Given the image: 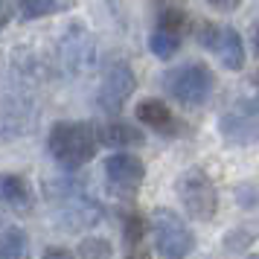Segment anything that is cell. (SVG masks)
Masks as SVG:
<instances>
[{
  "label": "cell",
  "mask_w": 259,
  "mask_h": 259,
  "mask_svg": "<svg viewBox=\"0 0 259 259\" xmlns=\"http://www.w3.org/2000/svg\"><path fill=\"white\" fill-rule=\"evenodd\" d=\"M146 239V222H143L140 212H125L122 219V242L125 247H140Z\"/></svg>",
  "instance_id": "obj_16"
},
{
  "label": "cell",
  "mask_w": 259,
  "mask_h": 259,
  "mask_svg": "<svg viewBox=\"0 0 259 259\" xmlns=\"http://www.w3.org/2000/svg\"><path fill=\"white\" fill-rule=\"evenodd\" d=\"M59 9L56 0H18V12L24 21H35V18H44V15H53Z\"/></svg>",
  "instance_id": "obj_17"
},
{
  "label": "cell",
  "mask_w": 259,
  "mask_h": 259,
  "mask_svg": "<svg viewBox=\"0 0 259 259\" xmlns=\"http://www.w3.org/2000/svg\"><path fill=\"white\" fill-rule=\"evenodd\" d=\"M212 53L222 61V67H227V70L236 73L245 67V41H242L236 26H222V35H219V44H215Z\"/></svg>",
  "instance_id": "obj_10"
},
{
  "label": "cell",
  "mask_w": 259,
  "mask_h": 259,
  "mask_svg": "<svg viewBox=\"0 0 259 259\" xmlns=\"http://www.w3.org/2000/svg\"><path fill=\"white\" fill-rule=\"evenodd\" d=\"M99 131V143L108 146V149H131V146H143L146 143V134H143L137 125L131 122H105V125H96Z\"/></svg>",
  "instance_id": "obj_9"
},
{
  "label": "cell",
  "mask_w": 259,
  "mask_h": 259,
  "mask_svg": "<svg viewBox=\"0 0 259 259\" xmlns=\"http://www.w3.org/2000/svg\"><path fill=\"white\" fill-rule=\"evenodd\" d=\"M204 3L222 15H230V12H239L242 9V0H204Z\"/></svg>",
  "instance_id": "obj_20"
},
{
  "label": "cell",
  "mask_w": 259,
  "mask_h": 259,
  "mask_svg": "<svg viewBox=\"0 0 259 259\" xmlns=\"http://www.w3.org/2000/svg\"><path fill=\"white\" fill-rule=\"evenodd\" d=\"M111 253H114V247L102 236H88L76 247V256H82V259H111Z\"/></svg>",
  "instance_id": "obj_15"
},
{
  "label": "cell",
  "mask_w": 259,
  "mask_h": 259,
  "mask_svg": "<svg viewBox=\"0 0 259 259\" xmlns=\"http://www.w3.org/2000/svg\"><path fill=\"white\" fill-rule=\"evenodd\" d=\"M134 114H137V119H140L143 125H149V128H154V131H172L175 128V117H172V111H169V105H166L163 99H154V96L140 99Z\"/></svg>",
  "instance_id": "obj_11"
},
{
  "label": "cell",
  "mask_w": 259,
  "mask_h": 259,
  "mask_svg": "<svg viewBox=\"0 0 259 259\" xmlns=\"http://www.w3.org/2000/svg\"><path fill=\"white\" fill-rule=\"evenodd\" d=\"M99 146L102 143H99L96 125L82 122V119H61L47 134V149L53 154V160L67 172L82 169L88 160H94Z\"/></svg>",
  "instance_id": "obj_1"
},
{
  "label": "cell",
  "mask_w": 259,
  "mask_h": 259,
  "mask_svg": "<svg viewBox=\"0 0 259 259\" xmlns=\"http://www.w3.org/2000/svg\"><path fill=\"white\" fill-rule=\"evenodd\" d=\"M59 59L64 64V70H70V73H82L88 67H94V59H96L94 35L82 24L67 26L59 41Z\"/></svg>",
  "instance_id": "obj_7"
},
{
  "label": "cell",
  "mask_w": 259,
  "mask_h": 259,
  "mask_svg": "<svg viewBox=\"0 0 259 259\" xmlns=\"http://www.w3.org/2000/svg\"><path fill=\"white\" fill-rule=\"evenodd\" d=\"M219 35H222V26H215L212 21H201V24L195 26V41H198V47H204V50H215Z\"/></svg>",
  "instance_id": "obj_19"
},
{
  "label": "cell",
  "mask_w": 259,
  "mask_h": 259,
  "mask_svg": "<svg viewBox=\"0 0 259 259\" xmlns=\"http://www.w3.org/2000/svg\"><path fill=\"white\" fill-rule=\"evenodd\" d=\"M149 50H152L154 59L169 61L181 50V35L178 32H166V29H154L152 35H149Z\"/></svg>",
  "instance_id": "obj_14"
},
{
  "label": "cell",
  "mask_w": 259,
  "mask_h": 259,
  "mask_svg": "<svg viewBox=\"0 0 259 259\" xmlns=\"http://www.w3.org/2000/svg\"><path fill=\"white\" fill-rule=\"evenodd\" d=\"M152 233L154 247L166 259H187L195 250V233L189 230V224L169 207H157L152 215Z\"/></svg>",
  "instance_id": "obj_4"
},
{
  "label": "cell",
  "mask_w": 259,
  "mask_h": 259,
  "mask_svg": "<svg viewBox=\"0 0 259 259\" xmlns=\"http://www.w3.org/2000/svg\"><path fill=\"white\" fill-rule=\"evenodd\" d=\"M105 178L117 195H134L140 189L143 178H146V163L137 154L114 152L105 160Z\"/></svg>",
  "instance_id": "obj_8"
},
{
  "label": "cell",
  "mask_w": 259,
  "mask_h": 259,
  "mask_svg": "<svg viewBox=\"0 0 259 259\" xmlns=\"http://www.w3.org/2000/svg\"><path fill=\"white\" fill-rule=\"evenodd\" d=\"M125 259H149V250L146 247H125Z\"/></svg>",
  "instance_id": "obj_22"
},
{
  "label": "cell",
  "mask_w": 259,
  "mask_h": 259,
  "mask_svg": "<svg viewBox=\"0 0 259 259\" xmlns=\"http://www.w3.org/2000/svg\"><path fill=\"white\" fill-rule=\"evenodd\" d=\"M0 189H3V201H6L15 212H29L32 210L35 195H32V187H29V181H26L24 175H3Z\"/></svg>",
  "instance_id": "obj_12"
},
{
  "label": "cell",
  "mask_w": 259,
  "mask_h": 259,
  "mask_svg": "<svg viewBox=\"0 0 259 259\" xmlns=\"http://www.w3.org/2000/svg\"><path fill=\"white\" fill-rule=\"evenodd\" d=\"M212 88H215V76L201 61H189V64H181L163 73V91L187 108L204 105L210 99Z\"/></svg>",
  "instance_id": "obj_2"
},
{
  "label": "cell",
  "mask_w": 259,
  "mask_h": 259,
  "mask_svg": "<svg viewBox=\"0 0 259 259\" xmlns=\"http://www.w3.org/2000/svg\"><path fill=\"white\" fill-rule=\"evenodd\" d=\"M253 47H256V53H259V26L253 29Z\"/></svg>",
  "instance_id": "obj_24"
},
{
  "label": "cell",
  "mask_w": 259,
  "mask_h": 259,
  "mask_svg": "<svg viewBox=\"0 0 259 259\" xmlns=\"http://www.w3.org/2000/svg\"><path fill=\"white\" fill-rule=\"evenodd\" d=\"M175 192L178 201L189 219L195 222H210L219 212V189L212 184V178L204 169H187L184 175H178L175 181Z\"/></svg>",
  "instance_id": "obj_3"
},
{
  "label": "cell",
  "mask_w": 259,
  "mask_h": 259,
  "mask_svg": "<svg viewBox=\"0 0 259 259\" xmlns=\"http://www.w3.org/2000/svg\"><path fill=\"white\" fill-rule=\"evenodd\" d=\"M29 253V236L21 227H6L0 239V259H26Z\"/></svg>",
  "instance_id": "obj_13"
},
{
  "label": "cell",
  "mask_w": 259,
  "mask_h": 259,
  "mask_svg": "<svg viewBox=\"0 0 259 259\" xmlns=\"http://www.w3.org/2000/svg\"><path fill=\"white\" fill-rule=\"evenodd\" d=\"M134 91H137V76L131 70V64L128 61H114L102 76V84H99V108L108 114H119Z\"/></svg>",
  "instance_id": "obj_6"
},
{
  "label": "cell",
  "mask_w": 259,
  "mask_h": 259,
  "mask_svg": "<svg viewBox=\"0 0 259 259\" xmlns=\"http://www.w3.org/2000/svg\"><path fill=\"white\" fill-rule=\"evenodd\" d=\"M189 24L187 12H181V9H163V12L157 15V29H166V32H184Z\"/></svg>",
  "instance_id": "obj_18"
},
{
  "label": "cell",
  "mask_w": 259,
  "mask_h": 259,
  "mask_svg": "<svg viewBox=\"0 0 259 259\" xmlns=\"http://www.w3.org/2000/svg\"><path fill=\"white\" fill-rule=\"evenodd\" d=\"M12 21V6H9V0H3V26Z\"/></svg>",
  "instance_id": "obj_23"
},
{
  "label": "cell",
  "mask_w": 259,
  "mask_h": 259,
  "mask_svg": "<svg viewBox=\"0 0 259 259\" xmlns=\"http://www.w3.org/2000/svg\"><path fill=\"white\" fill-rule=\"evenodd\" d=\"M219 134L230 146H253L259 143V94L236 99L219 117Z\"/></svg>",
  "instance_id": "obj_5"
},
{
  "label": "cell",
  "mask_w": 259,
  "mask_h": 259,
  "mask_svg": "<svg viewBox=\"0 0 259 259\" xmlns=\"http://www.w3.org/2000/svg\"><path fill=\"white\" fill-rule=\"evenodd\" d=\"M41 259H76V253H73L70 247H44V253H41Z\"/></svg>",
  "instance_id": "obj_21"
}]
</instances>
